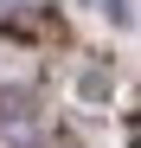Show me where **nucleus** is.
<instances>
[{"mask_svg": "<svg viewBox=\"0 0 141 148\" xmlns=\"http://www.w3.org/2000/svg\"><path fill=\"white\" fill-rule=\"evenodd\" d=\"M103 7H115V19H122V26L135 19V0H103Z\"/></svg>", "mask_w": 141, "mask_h": 148, "instance_id": "obj_1", "label": "nucleus"}]
</instances>
